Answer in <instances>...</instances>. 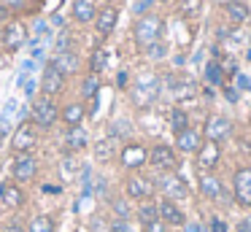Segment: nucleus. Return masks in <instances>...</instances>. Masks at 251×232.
<instances>
[{
    "label": "nucleus",
    "instance_id": "35",
    "mask_svg": "<svg viewBox=\"0 0 251 232\" xmlns=\"http://www.w3.org/2000/svg\"><path fill=\"white\" fill-rule=\"evenodd\" d=\"M130 135H132V122H127V119L111 122V127H108V138L111 140H127Z\"/></svg>",
    "mask_w": 251,
    "mask_h": 232
},
{
    "label": "nucleus",
    "instance_id": "34",
    "mask_svg": "<svg viewBox=\"0 0 251 232\" xmlns=\"http://www.w3.org/2000/svg\"><path fill=\"white\" fill-rule=\"evenodd\" d=\"M27 232H57V224L51 216L46 213H35L33 219L27 221Z\"/></svg>",
    "mask_w": 251,
    "mask_h": 232
},
{
    "label": "nucleus",
    "instance_id": "20",
    "mask_svg": "<svg viewBox=\"0 0 251 232\" xmlns=\"http://www.w3.org/2000/svg\"><path fill=\"white\" fill-rule=\"evenodd\" d=\"M25 41H27V32H25V27L19 25V22H8V25L3 27V32H0V43H3L6 52H17V49H22Z\"/></svg>",
    "mask_w": 251,
    "mask_h": 232
},
{
    "label": "nucleus",
    "instance_id": "24",
    "mask_svg": "<svg viewBox=\"0 0 251 232\" xmlns=\"http://www.w3.org/2000/svg\"><path fill=\"white\" fill-rule=\"evenodd\" d=\"M71 14L78 25H89V22H95V16H98V3H95V0H73Z\"/></svg>",
    "mask_w": 251,
    "mask_h": 232
},
{
    "label": "nucleus",
    "instance_id": "26",
    "mask_svg": "<svg viewBox=\"0 0 251 232\" xmlns=\"http://www.w3.org/2000/svg\"><path fill=\"white\" fill-rule=\"evenodd\" d=\"M89 146V132L84 127H68L65 132V151H81Z\"/></svg>",
    "mask_w": 251,
    "mask_h": 232
},
{
    "label": "nucleus",
    "instance_id": "12",
    "mask_svg": "<svg viewBox=\"0 0 251 232\" xmlns=\"http://www.w3.org/2000/svg\"><path fill=\"white\" fill-rule=\"evenodd\" d=\"M38 143V127L33 122H22L11 132V151L14 154H30Z\"/></svg>",
    "mask_w": 251,
    "mask_h": 232
},
{
    "label": "nucleus",
    "instance_id": "45",
    "mask_svg": "<svg viewBox=\"0 0 251 232\" xmlns=\"http://www.w3.org/2000/svg\"><path fill=\"white\" fill-rule=\"evenodd\" d=\"M0 232H27L22 224H17V221H6V224L0 227Z\"/></svg>",
    "mask_w": 251,
    "mask_h": 232
},
{
    "label": "nucleus",
    "instance_id": "23",
    "mask_svg": "<svg viewBox=\"0 0 251 232\" xmlns=\"http://www.w3.org/2000/svg\"><path fill=\"white\" fill-rule=\"evenodd\" d=\"M202 81H205V86H213V89H222V86L227 84V76H224L219 59H208V62L202 65Z\"/></svg>",
    "mask_w": 251,
    "mask_h": 232
},
{
    "label": "nucleus",
    "instance_id": "40",
    "mask_svg": "<svg viewBox=\"0 0 251 232\" xmlns=\"http://www.w3.org/2000/svg\"><path fill=\"white\" fill-rule=\"evenodd\" d=\"M154 3H157V0H135V3H132V14H135V16H143V14H151Z\"/></svg>",
    "mask_w": 251,
    "mask_h": 232
},
{
    "label": "nucleus",
    "instance_id": "51",
    "mask_svg": "<svg viewBox=\"0 0 251 232\" xmlns=\"http://www.w3.org/2000/svg\"><path fill=\"white\" fill-rule=\"evenodd\" d=\"M246 59H249V62H251V49H246Z\"/></svg>",
    "mask_w": 251,
    "mask_h": 232
},
{
    "label": "nucleus",
    "instance_id": "42",
    "mask_svg": "<svg viewBox=\"0 0 251 232\" xmlns=\"http://www.w3.org/2000/svg\"><path fill=\"white\" fill-rule=\"evenodd\" d=\"M235 86H238L240 92H251V78L246 73H238L235 76Z\"/></svg>",
    "mask_w": 251,
    "mask_h": 232
},
{
    "label": "nucleus",
    "instance_id": "46",
    "mask_svg": "<svg viewBox=\"0 0 251 232\" xmlns=\"http://www.w3.org/2000/svg\"><path fill=\"white\" fill-rule=\"evenodd\" d=\"M235 232H251V216H243V219L235 224Z\"/></svg>",
    "mask_w": 251,
    "mask_h": 232
},
{
    "label": "nucleus",
    "instance_id": "32",
    "mask_svg": "<svg viewBox=\"0 0 251 232\" xmlns=\"http://www.w3.org/2000/svg\"><path fill=\"white\" fill-rule=\"evenodd\" d=\"M108 62H111V52L105 46H98L92 52V57H89V73L100 76L105 68H108Z\"/></svg>",
    "mask_w": 251,
    "mask_h": 232
},
{
    "label": "nucleus",
    "instance_id": "19",
    "mask_svg": "<svg viewBox=\"0 0 251 232\" xmlns=\"http://www.w3.org/2000/svg\"><path fill=\"white\" fill-rule=\"evenodd\" d=\"M116 22H119V8L114 3L98 8V16H95V30H98L100 38H108L111 32L116 30Z\"/></svg>",
    "mask_w": 251,
    "mask_h": 232
},
{
    "label": "nucleus",
    "instance_id": "52",
    "mask_svg": "<svg viewBox=\"0 0 251 232\" xmlns=\"http://www.w3.org/2000/svg\"><path fill=\"white\" fill-rule=\"evenodd\" d=\"M159 3H170V0H159Z\"/></svg>",
    "mask_w": 251,
    "mask_h": 232
},
{
    "label": "nucleus",
    "instance_id": "2",
    "mask_svg": "<svg viewBox=\"0 0 251 232\" xmlns=\"http://www.w3.org/2000/svg\"><path fill=\"white\" fill-rule=\"evenodd\" d=\"M162 35H165V19L159 14H143V16H138L135 19V25H132V41L138 43V49H146V46H151L154 41H162Z\"/></svg>",
    "mask_w": 251,
    "mask_h": 232
},
{
    "label": "nucleus",
    "instance_id": "13",
    "mask_svg": "<svg viewBox=\"0 0 251 232\" xmlns=\"http://www.w3.org/2000/svg\"><path fill=\"white\" fill-rule=\"evenodd\" d=\"M157 208H159V221H165L168 230H170V227H173V230H184V227H186V213H184V208H181L178 203L159 197L157 200Z\"/></svg>",
    "mask_w": 251,
    "mask_h": 232
},
{
    "label": "nucleus",
    "instance_id": "31",
    "mask_svg": "<svg viewBox=\"0 0 251 232\" xmlns=\"http://www.w3.org/2000/svg\"><path fill=\"white\" fill-rule=\"evenodd\" d=\"M114 156H119V151H116V140L111 138H100L98 143H95V159L98 162H111Z\"/></svg>",
    "mask_w": 251,
    "mask_h": 232
},
{
    "label": "nucleus",
    "instance_id": "41",
    "mask_svg": "<svg viewBox=\"0 0 251 232\" xmlns=\"http://www.w3.org/2000/svg\"><path fill=\"white\" fill-rule=\"evenodd\" d=\"M57 54H62V52H71V32L68 30H62L60 32V38H57Z\"/></svg>",
    "mask_w": 251,
    "mask_h": 232
},
{
    "label": "nucleus",
    "instance_id": "15",
    "mask_svg": "<svg viewBox=\"0 0 251 232\" xmlns=\"http://www.w3.org/2000/svg\"><path fill=\"white\" fill-rule=\"evenodd\" d=\"M219 162H222V146L213 143V140H202V146L195 154L197 170H216Z\"/></svg>",
    "mask_w": 251,
    "mask_h": 232
},
{
    "label": "nucleus",
    "instance_id": "36",
    "mask_svg": "<svg viewBox=\"0 0 251 232\" xmlns=\"http://www.w3.org/2000/svg\"><path fill=\"white\" fill-rule=\"evenodd\" d=\"M98 95H100V76H95V73L84 76V81H81V97H84V100H98Z\"/></svg>",
    "mask_w": 251,
    "mask_h": 232
},
{
    "label": "nucleus",
    "instance_id": "30",
    "mask_svg": "<svg viewBox=\"0 0 251 232\" xmlns=\"http://www.w3.org/2000/svg\"><path fill=\"white\" fill-rule=\"evenodd\" d=\"M168 122H170V129H173V135H178L181 129H186V127L192 124V119H189V111H186L184 105H173V108H170Z\"/></svg>",
    "mask_w": 251,
    "mask_h": 232
},
{
    "label": "nucleus",
    "instance_id": "43",
    "mask_svg": "<svg viewBox=\"0 0 251 232\" xmlns=\"http://www.w3.org/2000/svg\"><path fill=\"white\" fill-rule=\"evenodd\" d=\"M116 86H119V89H127V86H130V70H119V73H116Z\"/></svg>",
    "mask_w": 251,
    "mask_h": 232
},
{
    "label": "nucleus",
    "instance_id": "6",
    "mask_svg": "<svg viewBox=\"0 0 251 232\" xmlns=\"http://www.w3.org/2000/svg\"><path fill=\"white\" fill-rule=\"evenodd\" d=\"M157 194V186H154L151 176H143V173H127L125 178V197L130 203H146V200H154Z\"/></svg>",
    "mask_w": 251,
    "mask_h": 232
},
{
    "label": "nucleus",
    "instance_id": "11",
    "mask_svg": "<svg viewBox=\"0 0 251 232\" xmlns=\"http://www.w3.org/2000/svg\"><path fill=\"white\" fill-rule=\"evenodd\" d=\"M232 203L251 208V165H238L232 170Z\"/></svg>",
    "mask_w": 251,
    "mask_h": 232
},
{
    "label": "nucleus",
    "instance_id": "14",
    "mask_svg": "<svg viewBox=\"0 0 251 232\" xmlns=\"http://www.w3.org/2000/svg\"><path fill=\"white\" fill-rule=\"evenodd\" d=\"M35 176H38V159L33 154H17V159L11 165V181L30 183L35 181Z\"/></svg>",
    "mask_w": 251,
    "mask_h": 232
},
{
    "label": "nucleus",
    "instance_id": "8",
    "mask_svg": "<svg viewBox=\"0 0 251 232\" xmlns=\"http://www.w3.org/2000/svg\"><path fill=\"white\" fill-rule=\"evenodd\" d=\"M30 119H33V124L38 129H51L57 124V119H60V108H57V103L51 97L41 95L30 105Z\"/></svg>",
    "mask_w": 251,
    "mask_h": 232
},
{
    "label": "nucleus",
    "instance_id": "37",
    "mask_svg": "<svg viewBox=\"0 0 251 232\" xmlns=\"http://www.w3.org/2000/svg\"><path fill=\"white\" fill-rule=\"evenodd\" d=\"M76 170H78L76 156H65V159L60 162V176L62 178H73V176H76Z\"/></svg>",
    "mask_w": 251,
    "mask_h": 232
},
{
    "label": "nucleus",
    "instance_id": "53",
    "mask_svg": "<svg viewBox=\"0 0 251 232\" xmlns=\"http://www.w3.org/2000/svg\"><path fill=\"white\" fill-rule=\"evenodd\" d=\"M173 232H184V230H173Z\"/></svg>",
    "mask_w": 251,
    "mask_h": 232
},
{
    "label": "nucleus",
    "instance_id": "44",
    "mask_svg": "<svg viewBox=\"0 0 251 232\" xmlns=\"http://www.w3.org/2000/svg\"><path fill=\"white\" fill-rule=\"evenodd\" d=\"M143 232H168V227H165V221H151V224H146L143 227Z\"/></svg>",
    "mask_w": 251,
    "mask_h": 232
},
{
    "label": "nucleus",
    "instance_id": "25",
    "mask_svg": "<svg viewBox=\"0 0 251 232\" xmlns=\"http://www.w3.org/2000/svg\"><path fill=\"white\" fill-rule=\"evenodd\" d=\"M84 116H87L84 103H68V105L60 108V119L65 122V127H81Z\"/></svg>",
    "mask_w": 251,
    "mask_h": 232
},
{
    "label": "nucleus",
    "instance_id": "9",
    "mask_svg": "<svg viewBox=\"0 0 251 232\" xmlns=\"http://www.w3.org/2000/svg\"><path fill=\"white\" fill-rule=\"evenodd\" d=\"M119 165L125 167L127 173H138L141 167L149 165V149L143 143H138V140H127L125 146L119 149Z\"/></svg>",
    "mask_w": 251,
    "mask_h": 232
},
{
    "label": "nucleus",
    "instance_id": "33",
    "mask_svg": "<svg viewBox=\"0 0 251 232\" xmlns=\"http://www.w3.org/2000/svg\"><path fill=\"white\" fill-rule=\"evenodd\" d=\"M143 57L149 59V62H165V59L170 57V46H168V41H154L151 46H146L143 49Z\"/></svg>",
    "mask_w": 251,
    "mask_h": 232
},
{
    "label": "nucleus",
    "instance_id": "1",
    "mask_svg": "<svg viewBox=\"0 0 251 232\" xmlns=\"http://www.w3.org/2000/svg\"><path fill=\"white\" fill-rule=\"evenodd\" d=\"M130 89V103L141 111L151 108L154 103L162 95V76L154 73V70H141V73L132 78V84L127 86Z\"/></svg>",
    "mask_w": 251,
    "mask_h": 232
},
{
    "label": "nucleus",
    "instance_id": "38",
    "mask_svg": "<svg viewBox=\"0 0 251 232\" xmlns=\"http://www.w3.org/2000/svg\"><path fill=\"white\" fill-rule=\"evenodd\" d=\"M108 232H138V230L130 219H114L108 224Z\"/></svg>",
    "mask_w": 251,
    "mask_h": 232
},
{
    "label": "nucleus",
    "instance_id": "48",
    "mask_svg": "<svg viewBox=\"0 0 251 232\" xmlns=\"http://www.w3.org/2000/svg\"><path fill=\"white\" fill-rule=\"evenodd\" d=\"M6 135H8V122H6V119H0V143H3Z\"/></svg>",
    "mask_w": 251,
    "mask_h": 232
},
{
    "label": "nucleus",
    "instance_id": "3",
    "mask_svg": "<svg viewBox=\"0 0 251 232\" xmlns=\"http://www.w3.org/2000/svg\"><path fill=\"white\" fill-rule=\"evenodd\" d=\"M154 186H157L159 197L165 200H173V203H184V200H189V183L184 181V176L181 173H157V178H154Z\"/></svg>",
    "mask_w": 251,
    "mask_h": 232
},
{
    "label": "nucleus",
    "instance_id": "39",
    "mask_svg": "<svg viewBox=\"0 0 251 232\" xmlns=\"http://www.w3.org/2000/svg\"><path fill=\"white\" fill-rule=\"evenodd\" d=\"M222 95H224V100L232 103V105H235V103H240V89L235 84H229V81L222 86Z\"/></svg>",
    "mask_w": 251,
    "mask_h": 232
},
{
    "label": "nucleus",
    "instance_id": "21",
    "mask_svg": "<svg viewBox=\"0 0 251 232\" xmlns=\"http://www.w3.org/2000/svg\"><path fill=\"white\" fill-rule=\"evenodd\" d=\"M65 81H68V78L60 73V70L51 68V65H46L44 76H41V89H44L46 97H51V100H54V97L60 95L62 89H65Z\"/></svg>",
    "mask_w": 251,
    "mask_h": 232
},
{
    "label": "nucleus",
    "instance_id": "5",
    "mask_svg": "<svg viewBox=\"0 0 251 232\" xmlns=\"http://www.w3.org/2000/svg\"><path fill=\"white\" fill-rule=\"evenodd\" d=\"M197 189H200V194L208 200V203H222V205L232 203V194L227 192L224 181L213 170H200L197 173Z\"/></svg>",
    "mask_w": 251,
    "mask_h": 232
},
{
    "label": "nucleus",
    "instance_id": "22",
    "mask_svg": "<svg viewBox=\"0 0 251 232\" xmlns=\"http://www.w3.org/2000/svg\"><path fill=\"white\" fill-rule=\"evenodd\" d=\"M51 68H57L62 76H73V73H78L81 70V57H78L76 52H62V54H54V59H51Z\"/></svg>",
    "mask_w": 251,
    "mask_h": 232
},
{
    "label": "nucleus",
    "instance_id": "49",
    "mask_svg": "<svg viewBox=\"0 0 251 232\" xmlns=\"http://www.w3.org/2000/svg\"><path fill=\"white\" fill-rule=\"evenodd\" d=\"M211 227H213V232H227V227H224L219 219H211Z\"/></svg>",
    "mask_w": 251,
    "mask_h": 232
},
{
    "label": "nucleus",
    "instance_id": "50",
    "mask_svg": "<svg viewBox=\"0 0 251 232\" xmlns=\"http://www.w3.org/2000/svg\"><path fill=\"white\" fill-rule=\"evenodd\" d=\"M3 3H8V5H19L22 0H3Z\"/></svg>",
    "mask_w": 251,
    "mask_h": 232
},
{
    "label": "nucleus",
    "instance_id": "4",
    "mask_svg": "<svg viewBox=\"0 0 251 232\" xmlns=\"http://www.w3.org/2000/svg\"><path fill=\"white\" fill-rule=\"evenodd\" d=\"M200 129H202V138L213 140V143H219V146L235 138V122L227 113H208Z\"/></svg>",
    "mask_w": 251,
    "mask_h": 232
},
{
    "label": "nucleus",
    "instance_id": "47",
    "mask_svg": "<svg viewBox=\"0 0 251 232\" xmlns=\"http://www.w3.org/2000/svg\"><path fill=\"white\" fill-rule=\"evenodd\" d=\"M202 97H205V100H213V97H216V89H213V86H202Z\"/></svg>",
    "mask_w": 251,
    "mask_h": 232
},
{
    "label": "nucleus",
    "instance_id": "29",
    "mask_svg": "<svg viewBox=\"0 0 251 232\" xmlns=\"http://www.w3.org/2000/svg\"><path fill=\"white\" fill-rule=\"evenodd\" d=\"M202 8H205V0H178V16L186 22L200 19Z\"/></svg>",
    "mask_w": 251,
    "mask_h": 232
},
{
    "label": "nucleus",
    "instance_id": "27",
    "mask_svg": "<svg viewBox=\"0 0 251 232\" xmlns=\"http://www.w3.org/2000/svg\"><path fill=\"white\" fill-rule=\"evenodd\" d=\"M108 208H111V213H114V219H132V216H135V208H132V203L125 194L108 197Z\"/></svg>",
    "mask_w": 251,
    "mask_h": 232
},
{
    "label": "nucleus",
    "instance_id": "18",
    "mask_svg": "<svg viewBox=\"0 0 251 232\" xmlns=\"http://www.w3.org/2000/svg\"><path fill=\"white\" fill-rule=\"evenodd\" d=\"M222 14L227 19V25L243 27L251 19V5L246 0H227V3H222Z\"/></svg>",
    "mask_w": 251,
    "mask_h": 232
},
{
    "label": "nucleus",
    "instance_id": "7",
    "mask_svg": "<svg viewBox=\"0 0 251 232\" xmlns=\"http://www.w3.org/2000/svg\"><path fill=\"white\" fill-rule=\"evenodd\" d=\"M162 89H168V95L173 97L176 103H181V100L195 97L197 92H200V84H197L195 78H189V76H184V73H165L162 76Z\"/></svg>",
    "mask_w": 251,
    "mask_h": 232
},
{
    "label": "nucleus",
    "instance_id": "17",
    "mask_svg": "<svg viewBox=\"0 0 251 232\" xmlns=\"http://www.w3.org/2000/svg\"><path fill=\"white\" fill-rule=\"evenodd\" d=\"M0 203L6 205V208H11V210L25 208V203H27V194H25L22 183L11 181V178L0 183Z\"/></svg>",
    "mask_w": 251,
    "mask_h": 232
},
{
    "label": "nucleus",
    "instance_id": "28",
    "mask_svg": "<svg viewBox=\"0 0 251 232\" xmlns=\"http://www.w3.org/2000/svg\"><path fill=\"white\" fill-rule=\"evenodd\" d=\"M135 219L141 227L151 224V221L159 219V208H157V200H146V203H138L135 205Z\"/></svg>",
    "mask_w": 251,
    "mask_h": 232
},
{
    "label": "nucleus",
    "instance_id": "16",
    "mask_svg": "<svg viewBox=\"0 0 251 232\" xmlns=\"http://www.w3.org/2000/svg\"><path fill=\"white\" fill-rule=\"evenodd\" d=\"M202 129L195 127V124H189L186 129H181L178 135H176V146L173 149L178 151V154H197V149L202 146Z\"/></svg>",
    "mask_w": 251,
    "mask_h": 232
},
{
    "label": "nucleus",
    "instance_id": "10",
    "mask_svg": "<svg viewBox=\"0 0 251 232\" xmlns=\"http://www.w3.org/2000/svg\"><path fill=\"white\" fill-rule=\"evenodd\" d=\"M178 151L173 149L170 143H154L149 149V165L154 167L157 173H173L178 170Z\"/></svg>",
    "mask_w": 251,
    "mask_h": 232
}]
</instances>
